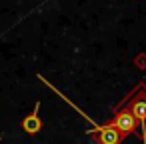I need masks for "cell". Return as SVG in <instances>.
Segmentation results:
<instances>
[{
	"mask_svg": "<svg viewBox=\"0 0 146 144\" xmlns=\"http://www.w3.org/2000/svg\"><path fill=\"white\" fill-rule=\"evenodd\" d=\"M38 108H40V104L36 102L34 112L28 114V116L22 120V130H24L26 134H38V132L42 130V120H40V116H38Z\"/></svg>",
	"mask_w": 146,
	"mask_h": 144,
	"instance_id": "4",
	"label": "cell"
},
{
	"mask_svg": "<svg viewBox=\"0 0 146 144\" xmlns=\"http://www.w3.org/2000/svg\"><path fill=\"white\" fill-rule=\"evenodd\" d=\"M110 124H114L124 136H128V134H140V124H138V120H136L134 114H132L126 106H122V104L116 108L114 118L110 120Z\"/></svg>",
	"mask_w": 146,
	"mask_h": 144,
	"instance_id": "2",
	"label": "cell"
},
{
	"mask_svg": "<svg viewBox=\"0 0 146 144\" xmlns=\"http://www.w3.org/2000/svg\"><path fill=\"white\" fill-rule=\"evenodd\" d=\"M0 140H2V136H0Z\"/></svg>",
	"mask_w": 146,
	"mask_h": 144,
	"instance_id": "5",
	"label": "cell"
},
{
	"mask_svg": "<svg viewBox=\"0 0 146 144\" xmlns=\"http://www.w3.org/2000/svg\"><path fill=\"white\" fill-rule=\"evenodd\" d=\"M96 138H98V144H120L124 134L114 126V124H104L100 132H96Z\"/></svg>",
	"mask_w": 146,
	"mask_h": 144,
	"instance_id": "3",
	"label": "cell"
},
{
	"mask_svg": "<svg viewBox=\"0 0 146 144\" xmlns=\"http://www.w3.org/2000/svg\"><path fill=\"white\" fill-rule=\"evenodd\" d=\"M122 106H126V108L134 114V118H136L138 124H140V136H142V140L146 142V86H144V84H138V86L124 98Z\"/></svg>",
	"mask_w": 146,
	"mask_h": 144,
	"instance_id": "1",
	"label": "cell"
}]
</instances>
